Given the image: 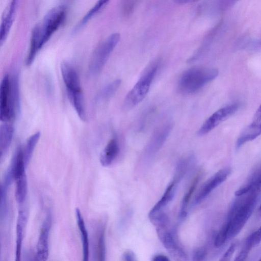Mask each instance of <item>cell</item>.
Masks as SVG:
<instances>
[{"instance_id":"cell-1","label":"cell","mask_w":261,"mask_h":261,"mask_svg":"<svg viewBox=\"0 0 261 261\" xmlns=\"http://www.w3.org/2000/svg\"><path fill=\"white\" fill-rule=\"evenodd\" d=\"M261 192V179H259L251 190L233 202L227 219L223 224L227 230V241L241 231L251 215Z\"/></svg>"},{"instance_id":"cell-2","label":"cell","mask_w":261,"mask_h":261,"mask_svg":"<svg viewBox=\"0 0 261 261\" xmlns=\"http://www.w3.org/2000/svg\"><path fill=\"white\" fill-rule=\"evenodd\" d=\"M67 8L64 5L57 6L48 11L42 20L33 28L30 38L29 53L37 55L54 33L64 22Z\"/></svg>"},{"instance_id":"cell-3","label":"cell","mask_w":261,"mask_h":261,"mask_svg":"<svg viewBox=\"0 0 261 261\" xmlns=\"http://www.w3.org/2000/svg\"><path fill=\"white\" fill-rule=\"evenodd\" d=\"M19 79L17 73L6 74L0 87V119L3 123L13 120L19 108Z\"/></svg>"},{"instance_id":"cell-4","label":"cell","mask_w":261,"mask_h":261,"mask_svg":"<svg viewBox=\"0 0 261 261\" xmlns=\"http://www.w3.org/2000/svg\"><path fill=\"white\" fill-rule=\"evenodd\" d=\"M60 69L69 100L80 118L85 121L86 113L84 96L77 72L74 67L67 61L61 63Z\"/></svg>"},{"instance_id":"cell-5","label":"cell","mask_w":261,"mask_h":261,"mask_svg":"<svg viewBox=\"0 0 261 261\" xmlns=\"http://www.w3.org/2000/svg\"><path fill=\"white\" fill-rule=\"evenodd\" d=\"M218 75L215 68L192 67L186 70L178 83L179 91L184 94H192L214 80Z\"/></svg>"},{"instance_id":"cell-6","label":"cell","mask_w":261,"mask_h":261,"mask_svg":"<svg viewBox=\"0 0 261 261\" xmlns=\"http://www.w3.org/2000/svg\"><path fill=\"white\" fill-rule=\"evenodd\" d=\"M120 34L114 33L103 40L94 49L91 57L89 71L92 75L99 73L120 40Z\"/></svg>"},{"instance_id":"cell-7","label":"cell","mask_w":261,"mask_h":261,"mask_svg":"<svg viewBox=\"0 0 261 261\" xmlns=\"http://www.w3.org/2000/svg\"><path fill=\"white\" fill-rule=\"evenodd\" d=\"M158 70V65H154L147 70L137 82L125 97L124 106L127 109H131L145 97Z\"/></svg>"},{"instance_id":"cell-8","label":"cell","mask_w":261,"mask_h":261,"mask_svg":"<svg viewBox=\"0 0 261 261\" xmlns=\"http://www.w3.org/2000/svg\"><path fill=\"white\" fill-rule=\"evenodd\" d=\"M158 236L170 256L175 261H188V256L168 227L156 228Z\"/></svg>"},{"instance_id":"cell-9","label":"cell","mask_w":261,"mask_h":261,"mask_svg":"<svg viewBox=\"0 0 261 261\" xmlns=\"http://www.w3.org/2000/svg\"><path fill=\"white\" fill-rule=\"evenodd\" d=\"M237 103L231 104L218 110L212 114L202 124L197 133L199 136L204 135L234 114L238 110Z\"/></svg>"},{"instance_id":"cell-10","label":"cell","mask_w":261,"mask_h":261,"mask_svg":"<svg viewBox=\"0 0 261 261\" xmlns=\"http://www.w3.org/2000/svg\"><path fill=\"white\" fill-rule=\"evenodd\" d=\"M51 225V216L47 214L42 224L35 255L37 261H46L49 254L48 239Z\"/></svg>"},{"instance_id":"cell-11","label":"cell","mask_w":261,"mask_h":261,"mask_svg":"<svg viewBox=\"0 0 261 261\" xmlns=\"http://www.w3.org/2000/svg\"><path fill=\"white\" fill-rule=\"evenodd\" d=\"M231 173V169L227 167L221 169L211 176L203 185L196 195L194 202L198 204L203 201L215 188L224 182Z\"/></svg>"},{"instance_id":"cell-12","label":"cell","mask_w":261,"mask_h":261,"mask_svg":"<svg viewBox=\"0 0 261 261\" xmlns=\"http://www.w3.org/2000/svg\"><path fill=\"white\" fill-rule=\"evenodd\" d=\"M261 135V104L257 108L252 122L242 132L236 142V148Z\"/></svg>"},{"instance_id":"cell-13","label":"cell","mask_w":261,"mask_h":261,"mask_svg":"<svg viewBox=\"0 0 261 261\" xmlns=\"http://www.w3.org/2000/svg\"><path fill=\"white\" fill-rule=\"evenodd\" d=\"M18 8V1H10L3 13L0 29V44L2 45L7 38L14 21Z\"/></svg>"},{"instance_id":"cell-14","label":"cell","mask_w":261,"mask_h":261,"mask_svg":"<svg viewBox=\"0 0 261 261\" xmlns=\"http://www.w3.org/2000/svg\"><path fill=\"white\" fill-rule=\"evenodd\" d=\"M27 221V213L25 209L20 207L18 212L16 227V246L15 261L21 260V253L23 240L24 229Z\"/></svg>"},{"instance_id":"cell-15","label":"cell","mask_w":261,"mask_h":261,"mask_svg":"<svg viewBox=\"0 0 261 261\" xmlns=\"http://www.w3.org/2000/svg\"><path fill=\"white\" fill-rule=\"evenodd\" d=\"M178 182V181L173 178L172 181L167 186L161 199L153 206L152 209L150 211L149 214L164 212V208L173 199L175 194L177 184Z\"/></svg>"},{"instance_id":"cell-16","label":"cell","mask_w":261,"mask_h":261,"mask_svg":"<svg viewBox=\"0 0 261 261\" xmlns=\"http://www.w3.org/2000/svg\"><path fill=\"white\" fill-rule=\"evenodd\" d=\"M119 151V144L115 138H112L105 146L100 155L102 166H110L116 158Z\"/></svg>"},{"instance_id":"cell-17","label":"cell","mask_w":261,"mask_h":261,"mask_svg":"<svg viewBox=\"0 0 261 261\" xmlns=\"http://www.w3.org/2000/svg\"><path fill=\"white\" fill-rule=\"evenodd\" d=\"M75 216L77 224L80 231L81 241L82 242V261H89V244L88 231L81 212L78 208H76L75 210Z\"/></svg>"},{"instance_id":"cell-18","label":"cell","mask_w":261,"mask_h":261,"mask_svg":"<svg viewBox=\"0 0 261 261\" xmlns=\"http://www.w3.org/2000/svg\"><path fill=\"white\" fill-rule=\"evenodd\" d=\"M14 128L10 122L4 123L0 129V152L1 156L8 150L12 141Z\"/></svg>"},{"instance_id":"cell-19","label":"cell","mask_w":261,"mask_h":261,"mask_svg":"<svg viewBox=\"0 0 261 261\" xmlns=\"http://www.w3.org/2000/svg\"><path fill=\"white\" fill-rule=\"evenodd\" d=\"M106 257L105 227L102 225L98 227L96 232L95 261H106Z\"/></svg>"},{"instance_id":"cell-20","label":"cell","mask_w":261,"mask_h":261,"mask_svg":"<svg viewBox=\"0 0 261 261\" xmlns=\"http://www.w3.org/2000/svg\"><path fill=\"white\" fill-rule=\"evenodd\" d=\"M171 127L169 125L164 126L161 129L158 130L157 133L152 138L148 147V153L150 152L151 153H154L160 148L164 141L166 140L167 136L170 133Z\"/></svg>"},{"instance_id":"cell-21","label":"cell","mask_w":261,"mask_h":261,"mask_svg":"<svg viewBox=\"0 0 261 261\" xmlns=\"http://www.w3.org/2000/svg\"><path fill=\"white\" fill-rule=\"evenodd\" d=\"M109 2V1L106 0H101L97 2L76 24L73 30V32H76L82 29L95 14L103 9Z\"/></svg>"},{"instance_id":"cell-22","label":"cell","mask_w":261,"mask_h":261,"mask_svg":"<svg viewBox=\"0 0 261 261\" xmlns=\"http://www.w3.org/2000/svg\"><path fill=\"white\" fill-rule=\"evenodd\" d=\"M200 179V175L197 174L192 180L190 186L185 193L181 203L179 217L184 219L187 214V209L190 199L197 187Z\"/></svg>"},{"instance_id":"cell-23","label":"cell","mask_w":261,"mask_h":261,"mask_svg":"<svg viewBox=\"0 0 261 261\" xmlns=\"http://www.w3.org/2000/svg\"><path fill=\"white\" fill-rule=\"evenodd\" d=\"M16 182L15 196L16 200L22 204L25 200L28 192V183L26 174L20 176L15 179Z\"/></svg>"},{"instance_id":"cell-24","label":"cell","mask_w":261,"mask_h":261,"mask_svg":"<svg viewBox=\"0 0 261 261\" xmlns=\"http://www.w3.org/2000/svg\"><path fill=\"white\" fill-rule=\"evenodd\" d=\"M40 133H35L31 136L27 141L23 154L26 166L32 158L33 151L40 138Z\"/></svg>"},{"instance_id":"cell-25","label":"cell","mask_w":261,"mask_h":261,"mask_svg":"<svg viewBox=\"0 0 261 261\" xmlns=\"http://www.w3.org/2000/svg\"><path fill=\"white\" fill-rule=\"evenodd\" d=\"M121 83L120 80H115L104 87L97 95L98 101L104 100L112 96L118 89Z\"/></svg>"},{"instance_id":"cell-26","label":"cell","mask_w":261,"mask_h":261,"mask_svg":"<svg viewBox=\"0 0 261 261\" xmlns=\"http://www.w3.org/2000/svg\"><path fill=\"white\" fill-rule=\"evenodd\" d=\"M252 248L261 242V226L253 232L245 240Z\"/></svg>"},{"instance_id":"cell-27","label":"cell","mask_w":261,"mask_h":261,"mask_svg":"<svg viewBox=\"0 0 261 261\" xmlns=\"http://www.w3.org/2000/svg\"><path fill=\"white\" fill-rule=\"evenodd\" d=\"M252 248L247 243L245 242L241 250L238 253L233 261H246Z\"/></svg>"},{"instance_id":"cell-28","label":"cell","mask_w":261,"mask_h":261,"mask_svg":"<svg viewBox=\"0 0 261 261\" xmlns=\"http://www.w3.org/2000/svg\"><path fill=\"white\" fill-rule=\"evenodd\" d=\"M206 250L204 247L196 249L193 253L192 261H204L206 256Z\"/></svg>"},{"instance_id":"cell-29","label":"cell","mask_w":261,"mask_h":261,"mask_svg":"<svg viewBox=\"0 0 261 261\" xmlns=\"http://www.w3.org/2000/svg\"><path fill=\"white\" fill-rule=\"evenodd\" d=\"M237 247V243H232L224 253L219 261H230Z\"/></svg>"},{"instance_id":"cell-30","label":"cell","mask_w":261,"mask_h":261,"mask_svg":"<svg viewBox=\"0 0 261 261\" xmlns=\"http://www.w3.org/2000/svg\"><path fill=\"white\" fill-rule=\"evenodd\" d=\"M123 261H136L135 256L133 252L127 251L123 253L122 256Z\"/></svg>"},{"instance_id":"cell-31","label":"cell","mask_w":261,"mask_h":261,"mask_svg":"<svg viewBox=\"0 0 261 261\" xmlns=\"http://www.w3.org/2000/svg\"><path fill=\"white\" fill-rule=\"evenodd\" d=\"M152 261H170L169 258L165 255L158 254L154 256Z\"/></svg>"},{"instance_id":"cell-32","label":"cell","mask_w":261,"mask_h":261,"mask_svg":"<svg viewBox=\"0 0 261 261\" xmlns=\"http://www.w3.org/2000/svg\"><path fill=\"white\" fill-rule=\"evenodd\" d=\"M257 216L259 218H261V204L258 207V211H257Z\"/></svg>"},{"instance_id":"cell-33","label":"cell","mask_w":261,"mask_h":261,"mask_svg":"<svg viewBox=\"0 0 261 261\" xmlns=\"http://www.w3.org/2000/svg\"><path fill=\"white\" fill-rule=\"evenodd\" d=\"M32 261H37L36 259H33Z\"/></svg>"},{"instance_id":"cell-34","label":"cell","mask_w":261,"mask_h":261,"mask_svg":"<svg viewBox=\"0 0 261 261\" xmlns=\"http://www.w3.org/2000/svg\"><path fill=\"white\" fill-rule=\"evenodd\" d=\"M259 261H261V259Z\"/></svg>"}]
</instances>
